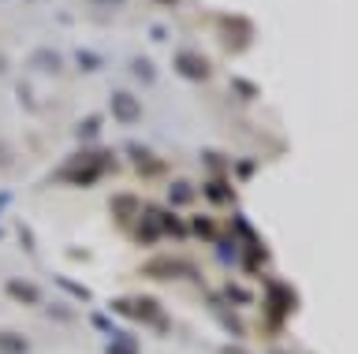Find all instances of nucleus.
<instances>
[{"label": "nucleus", "instance_id": "obj_30", "mask_svg": "<svg viewBox=\"0 0 358 354\" xmlns=\"http://www.w3.org/2000/svg\"><path fill=\"white\" fill-rule=\"evenodd\" d=\"M0 164H11V153L4 149V142H0Z\"/></svg>", "mask_w": 358, "mask_h": 354}, {"label": "nucleus", "instance_id": "obj_28", "mask_svg": "<svg viewBox=\"0 0 358 354\" xmlns=\"http://www.w3.org/2000/svg\"><path fill=\"white\" fill-rule=\"evenodd\" d=\"M94 328H101V332H112V320H108L105 314H94Z\"/></svg>", "mask_w": 358, "mask_h": 354}, {"label": "nucleus", "instance_id": "obj_22", "mask_svg": "<svg viewBox=\"0 0 358 354\" xmlns=\"http://www.w3.org/2000/svg\"><path fill=\"white\" fill-rule=\"evenodd\" d=\"M108 354H138V343H134L131 336H120V339L108 347Z\"/></svg>", "mask_w": 358, "mask_h": 354}, {"label": "nucleus", "instance_id": "obj_29", "mask_svg": "<svg viewBox=\"0 0 358 354\" xmlns=\"http://www.w3.org/2000/svg\"><path fill=\"white\" fill-rule=\"evenodd\" d=\"M150 38H153V41H164V38H168V30H164V27H153V30H150Z\"/></svg>", "mask_w": 358, "mask_h": 354}, {"label": "nucleus", "instance_id": "obj_12", "mask_svg": "<svg viewBox=\"0 0 358 354\" xmlns=\"http://www.w3.org/2000/svg\"><path fill=\"white\" fill-rule=\"evenodd\" d=\"M161 216V235H168V239H187V224L179 216H172V213H157Z\"/></svg>", "mask_w": 358, "mask_h": 354}, {"label": "nucleus", "instance_id": "obj_31", "mask_svg": "<svg viewBox=\"0 0 358 354\" xmlns=\"http://www.w3.org/2000/svg\"><path fill=\"white\" fill-rule=\"evenodd\" d=\"M94 4H105V8H116V4H123V0H94Z\"/></svg>", "mask_w": 358, "mask_h": 354}, {"label": "nucleus", "instance_id": "obj_26", "mask_svg": "<svg viewBox=\"0 0 358 354\" xmlns=\"http://www.w3.org/2000/svg\"><path fill=\"white\" fill-rule=\"evenodd\" d=\"M235 175H239V179H250V175H254V161H239V164H235Z\"/></svg>", "mask_w": 358, "mask_h": 354}, {"label": "nucleus", "instance_id": "obj_20", "mask_svg": "<svg viewBox=\"0 0 358 354\" xmlns=\"http://www.w3.org/2000/svg\"><path fill=\"white\" fill-rule=\"evenodd\" d=\"M75 135H78V138H94V135H101V116H86L83 124L75 127Z\"/></svg>", "mask_w": 358, "mask_h": 354}, {"label": "nucleus", "instance_id": "obj_32", "mask_svg": "<svg viewBox=\"0 0 358 354\" xmlns=\"http://www.w3.org/2000/svg\"><path fill=\"white\" fill-rule=\"evenodd\" d=\"M8 71V57H0V75H4Z\"/></svg>", "mask_w": 358, "mask_h": 354}, {"label": "nucleus", "instance_id": "obj_27", "mask_svg": "<svg viewBox=\"0 0 358 354\" xmlns=\"http://www.w3.org/2000/svg\"><path fill=\"white\" fill-rule=\"evenodd\" d=\"M217 239H220V235H217ZM220 258H224V261H235V246H231L228 239H220Z\"/></svg>", "mask_w": 358, "mask_h": 354}, {"label": "nucleus", "instance_id": "obj_11", "mask_svg": "<svg viewBox=\"0 0 358 354\" xmlns=\"http://www.w3.org/2000/svg\"><path fill=\"white\" fill-rule=\"evenodd\" d=\"M157 239H161V216H157V209H150L138 228V242H157Z\"/></svg>", "mask_w": 358, "mask_h": 354}, {"label": "nucleus", "instance_id": "obj_5", "mask_svg": "<svg viewBox=\"0 0 358 354\" xmlns=\"http://www.w3.org/2000/svg\"><path fill=\"white\" fill-rule=\"evenodd\" d=\"M112 116H116L120 124H138V119H142L138 97L127 94V90H116V94H112Z\"/></svg>", "mask_w": 358, "mask_h": 354}, {"label": "nucleus", "instance_id": "obj_33", "mask_svg": "<svg viewBox=\"0 0 358 354\" xmlns=\"http://www.w3.org/2000/svg\"><path fill=\"white\" fill-rule=\"evenodd\" d=\"M153 4H179V0H153Z\"/></svg>", "mask_w": 358, "mask_h": 354}, {"label": "nucleus", "instance_id": "obj_24", "mask_svg": "<svg viewBox=\"0 0 358 354\" xmlns=\"http://www.w3.org/2000/svg\"><path fill=\"white\" fill-rule=\"evenodd\" d=\"M56 283H60L64 291H71L75 298H90V291H86V287H83V283H75V280H67V276H60V280H56Z\"/></svg>", "mask_w": 358, "mask_h": 354}, {"label": "nucleus", "instance_id": "obj_7", "mask_svg": "<svg viewBox=\"0 0 358 354\" xmlns=\"http://www.w3.org/2000/svg\"><path fill=\"white\" fill-rule=\"evenodd\" d=\"M134 317H138V320H150V325H153V328H161V332L168 328L164 309L157 306L153 298H145V295H142V298H134Z\"/></svg>", "mask_w": 358, "mask_h": 354}, {"label": "nucleus", "instance_id": "obj_10", "mask_svg": "<svg viewBox=\"0 0 358 354\" xmlns=\"http://www.w3.org/2000/svg\"><path fill=\"white\" fill-rule=\"evenodd\" d=\"M0 354H30L27 336H19V332H0Z\"/></svg>", "mask_w": 358, "mask_h": 354}, {"label": "nucleus", "instance_id": "obj_8", "mask_svg": "<svg viewBox=\"0 0 358 354\" xmlns=\"http://www.w3.org/2000/svg\"><path fill=\"white\" fill-rule=\"evenodd\" d=\"M4 291L15 298V302H22V306H38L41 302V287L30 283V280H8Z\"/></svg>", "mask_w": 358, "mask_h": 354}, {"label": "nucleus", "instance_id": "obj_14", "mask_svg": "<svg viewBox=\"0 0 358 354\" xmlns=\"http://www.w3.org/2000/svg\"><path fill=\"white\" fill-rule=\"evenodd\" d=\"M206 194H209V202H224V205L235 202V194L228 191V183H224V179H209L206 183Z\"/></svg>", "mask_w": 358, "mask_h": 354}, {"label": "nucleus", "instance_id": "obj_15", "mask_svg": "<svg viewBox=\"0 0 358 354\" xmlns=\"http://www.w3.org/2000/svg\"><path fill=\"white\" fill-rule=\"evenodd\" d=\"M131 71L138 75L145 86H153V82H157V68L150 64V57H134V60H131Z\"/></svg>", "mask_w": 358, "mask_h": 354}, {"label": "nucleus", "instance_id": "obj_13", "mask_svg": "<svg viewBox=\"0 0 358 354\" xmlns=\"http://www.w3.org/2000/svg\"><path fill=\"white\" fill-rule=\"evenodd\" d=\"M30 64H34V68H41V71H49V75L64 68V60L56 57L52 49H41V52H34V60H30Z\"/></svg>", "mask_w": 358, "mask_h": 354}, {"label": "nucleus", "instance_id": "obj_23", "mask_svg": "<svg viewBox=\"0 0 358 354\" xmlns=\"http://www.w3.org/2000/svg\"><path fill=\"white\" fill-rule=\"evenodd\" d=\"M231 228H235V231H239V239H243V242H257V235H254V228H250V224H246V220H243V216H235V220H231Z\"/></svg>", "mask_w": 358, "mask_h": 354}, {"label": "nucleus", "instance_id": "obj_17", "mask_svg": "<svg viewBox=\"0 0 358 354\" xmlns=\"http://www.w3.org/2000/svg\"><path fill=\"white\" fill-rule=\"evenodd\" d=\"M190 198H194V191H190V183H172V191H168V202L172 205H190Z\"/></svg>", "mask_w": 358, "mask_h": 354}, {"label": "nucleus", "instance_id": "obj_2", "mask_svg": "<svg viewBox=\"0 0 358 354\" xmlns=\"http://www.w3.org/2000/svg\"><path fill=\"white\" fill-rule=\"evenodd\" d=\"M217 38L228 52H246L254 41V23L246 15H235V12L217 15Z\"/></svg>", "mask_w": 358, "mask_h": 354}, {"label": "nucleus", "instance_id": "obj_16", "mask_svg": "<svg viewBox=\"0 0 358 354\" xmlns=\"http://www.w3.org/2000/svg\"><path fill=\"white\" fill-rule=\"evenodd\" d=\"M112 209H116L120 220H123V216H134V209H138V198H134V194H116V198H112Z\"/></svg>", "mask_w": 358, "mask_h": 354}, {"label": "nucleus", "instance_id": "obj_25", "mask_svg": "<svg viewBox=\"0 0 358 354\" xmlns=\"http://www.w3.org/2000/svg\"><path fill=\"white\" fill-rule=\"evenodd\" d=\"M224 295H228V298H231V302H235V306H243V302H250V291H243V287H228V291H224Z\"/></svg>", "mask_w": 358, "mask_h": 354}, {"label": "nucleus", "instance_id": "obj_21", "mask_svg": "<svg viewBox=\"0 0 358 354\" xmlns=\"http://www.w3.org/2000/svg\"><path fill=\"white\" fill-rule=\"evenodd\" d=\"M231 86H235V94H239V97H246V101H254V97H257V86L250 79H243V75H239V79H231Z\"/></svg>", "mask_w": 358, "mask_h": 354}, {"label": "nucleus", "instance_id": "obj_3", "mask_svg": "<svg viewBox=\"0 0 358 354\" xmlns=\"http://www.w3.org/2000/svg\"><path fill=\"white\" fill-rule=\"evenodd\" d=\"M176 75H183L190 82H206L213 75V64H209V57H201V52L183 49V52H176Z\"/></svg>", "mask_w": 358, "mask_h": 354}, {"label": "nucleus", "instance_id": "obj_19", "mask_svg": "<svg viewBox=\"0 0 358 354\" xmlns=\"http://www.w3.org/2000/svg\"><path fill=\"white\" fill-rule=\"evenodd\" d=\"M75 64H78V68H83V71H97V68H101V64H105V60H101L97 52H90V49H78V52H75Z\"/></svg>", "mask_w": 358, "mask_h": 354}, {"label": "nucleus", "instance_id": "obj_4", "mask_svg": "<svg viewBox=\"0 0 358 354\" xmlns=\"http://www.w3.org/2000/svg\"><path fill=\"white\" fill-rule=\"evenodd\" d=\"M287 309H295V295H291L287 283H268V320H273V328L284 325Z\"/></svg>", "mask_w": 358, "mask_h": 354}, {"label": "nucleus", "instance_id": "obj_6", "mask_svg": "<svg viewBox=\"0 0 358 354\" xmlns=\"http://www.w3.org/2000/svg\"><path fill=\"white\" fill-rule=\"evenodd\" d=\"M127 153H131V161L138 164V175H142V179H153L157 172H164V161H157L153 153L142 146V142H131V146H127Z\"/></svg>", "mask_w": 358, "mask_h": 354}, {"label": "nucleus", "instance_id": "obj_1", "mask_svg": "<svg viewBox=\"0 0 358 354\" xmlns=\"http://www.w3.org/2000/svg\"><path fill=\"white\" fill-rule=\"evenodd\" d=\"M108 168V157L105 153H97V149H78L71 161L60 168V175L67 183H75V186H90V183H97L101 175H105Z\"/></svg>", "mask_w": 358, "mask_h": 354}, {"label": "nucleus", "instance_id": "obj_18", "mask_svg": "<svg viewBox=\"0 0 358 354\" xmlns=\"http://www.w3.org/2000/svg\"><path fill=\"white\" fill-rule=\"evenodd\" d=\"M190 231H194L198 239H217V224H213L209 216H194L190 220Z\"/></svg>", "mask_w": 358, "mask_h": 354}, {"label": "nucleus", "instance_id": "obj_9", "mask_svg": "<svg viewBox=\"0 0 358 354\" xmlns=\"http://www.w3.org/2000/svg\"><path fill=\"white\" fill-rule=\"evenodd\" d=\"M187 261H176V258H161V261H150L145 265V276H161V280H168V276H187Z\"/></svg>", "mask_w": 358, "mask_h": 354}]
</instances>
